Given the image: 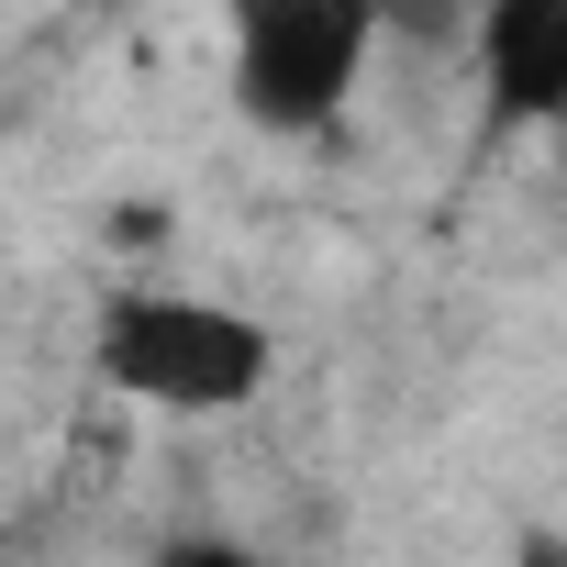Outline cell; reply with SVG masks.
<instances>
[{
  "mask_svg": "<svg viewBox=\"0 0 567 567\" xmlns=\"http://www.w3.org/2000/svg\"><path fill=\"white\" fill-rule=\"evenodd\" d=\"M145 567H278V556L245 545V534H178V545H156Z\"/></svg>",
  "mask_w": 567,
  "mask_h": 567,
  "instance_id": "277c9868",
  "label": "cell"
},
{
  "mask_svg": "<svg viewBox=\"0 0 567 567\" xmlns=\"http://www.w3.org/2000/svg\"><path fill=\"white\" fill-rule=\"evenodd\" d=\"M512 567H567V534H556V523H534V534L512 545Z\"/></svg>",
  "mask_w": 567,
  "mask_h": 567,
  "instance_id": "5b68a950",
  "label": "cell"
},
{
  "mask_svg": "<svg viewBox=\"0 0 567 567\" xmlns=\"http://www.w3.org/2000/svg\"><path fill=\"white\" fill-rule=\"evenodd\" d=\"M478 79H489V101L512 123L567 112V0H501L478 23Z\"/></svg>",
  "mask_w": 567,
  "mask_h": 567,
  "instance_id": "3957f363",
  "label": "cell"
},
{
  "mask_svg": "<svg viewBox=\"0 0 567 567\" xmlns=\"http://www.w3.org/2000/svg\"><path fill=\"white\" fill-rule=\"evenodd\" d=\"M90 368L145 401V412H178V423H212V412H245L278 368V334L212 290H167V278H123L90 312Z\"/></svg>",
  "mask_w": 567,
  "mask_h": 567,
  "instance_id": "6da1fadb",
  "label": "cell"
},
{
  "mask_svg": "<svg viewBox=\"0 0 567 567\" xmlns=\"http://www.w3.org/2000/svg\"><path fill=\"white\" fill-rule=\"evenodd\" d=\"M368 45H379V12H357V0H267L234 23V68H223L234 112L267 134H323L357 101Z\"/></svg>",
  "mask_w": 567,
  "mask_h": 567,
  "instance_id": "7a4b0ae2",
  "label": "cell"
}]
</instances>
